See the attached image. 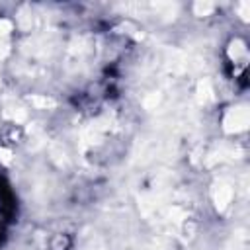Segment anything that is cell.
<instances>
[{
	"instance_id": "6da1fadb",
	"label": "cell",
	"mask_w": 250,
	"mask_h": 250,
	"mask_svg": "<svg viewBox=\"0 0 250 250\" xmlns=\"http://www.w3.org/2000/svg\"><path fill=\"white\" fill-rule=\"evenodd\" d=\"M246 121H248L246 109H232V111H229L225 125H227V131H238V129L246 127Z\"/></svg>"
},
{
	"instance_id": "7a4b0ae2",
	"label": "cell",
	"mask_w": 250,
	"mask_h": 250,
	"mask_svg": "<svg viewBox=\"0 0 250 250\" xmlns=\"http://www.w3.org/2000/svg\"><path fill=\"white\" fill-rule=\"evenodd\" d=\"M213 10V4H209V2H197L195 4V14L197 16H205V14H209Z\"/></svg>"
},
{
	"instance_id": "3957f363",
	"label": "cell",
	"mask_w": 250,
	"mask_h": 250,
	"mask_svg": "<svg viewBox=\"0 0 250 250\" xmlns=\"http://www.w3.org/2000/svg\"><path fill=\"white\" fill-rule=\"evenodd\" d=\"M10 27H12V23H10V21H6V20H2V21H0V35H6Z\"/></svg>"
}]
</instances>
